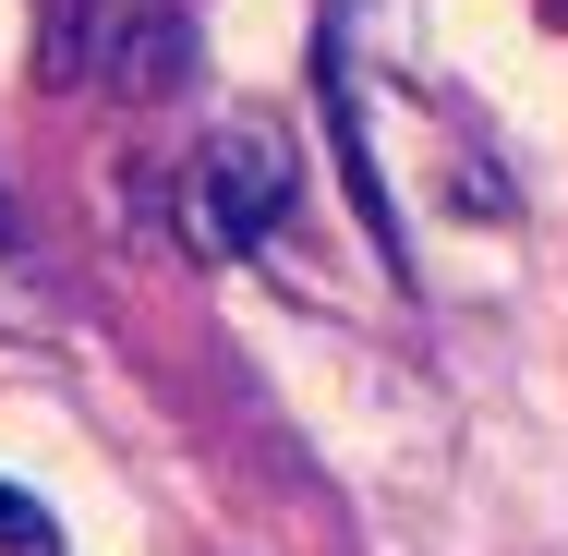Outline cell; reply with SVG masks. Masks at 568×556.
Instances as JSON below:
<instances>
[{
  "label": "cell",
  "mask_w": 568,
  "mask_h": 556,
  "mask_svg": "<svg viewBox=\"0 0 568 556\" xmlns=\"http://www.w3.org/2000/svg\"><path fill=\"white\" fill-rule=\"evenodd\" d=\"M303 206V158H291V133L266 110L219 121L206 145H194V242L206 254H254V242H278V219Z\"/></svg>",
  "instance_id": "cell-1"
},
{
  "label": "cell",
  "mask_w": 568,
  "mask_h": 556,
  "mask_svg": "<svg viewBox=\"0 0 568 556\" xmlns=\"http://www.w3.org/2000/svg\"><path fill=\"white\" fill-rule=\"evenodd\" d=\"M133 12H145V0H49L37 73H49V85H98V73H110V49L133 37Z\"/></svg>",
  "instance_id": "cell-2"
},
{
  "label": "cell",
  "mask_w": 568,
  "mask_h": 556,
  "mask_svg": "<svg viewBox=\"0 0 568 556\" xmlns=\"http://www.w3.org/2000/svg\"><path fill=\"white\" fill-rule=\"evenodd\" d=\"M182 73H194V12H182V0H145V12H133V37L110 49V73H98V85H121V98H170Z\"/></svg>",
  "instance_id": "cell-3"
},
{
  "label": "cell",
  "mask_w": 568,
  "mask_h": 556,
  "mask_svg": "<svg viewBox=\"0 0 568 556\" xmlns=\"http://www.w3.org/2000/svg\"><path fill=\"white\" fill-rule=\"evenodd\" d=\"M315 85H327V121H339V170H351V194H363V230H375V242H387V266H399V206H387V182H375V158H363V110H351L339 49H315Z\"/></svg>",
  "instance_id": "cell-4"
},
{
  "label": "cell",
  "mask_w": 568,
  "mask_h": 556,
  "mask_svg": "<svg viewBox=\"0 0 568 556\" xmlns=\"http://www.w3.org/2000/svg\"><path fill=\"white\" fill-rule=\"evenodd\" d=\"M0 545L49 556V508H37V496H12V484H0Z\"/></svg>",
  "instance_id": "cell-5"
},
{
  "label": "cell",
  "mask_w": 568,
  "mask_h": 556,
  "mask_svg": "<svg viewBox=\"0 0 568 556\" xmlns=\"http://www.w3.org/2000/svg\"><path fill=\"white\" fill-rule=\"evenodd\" d=\"M0 242H24V219H12V194H0Z\"/></svg>",
  "instance_id": "cell-6"
}]
</instances>
